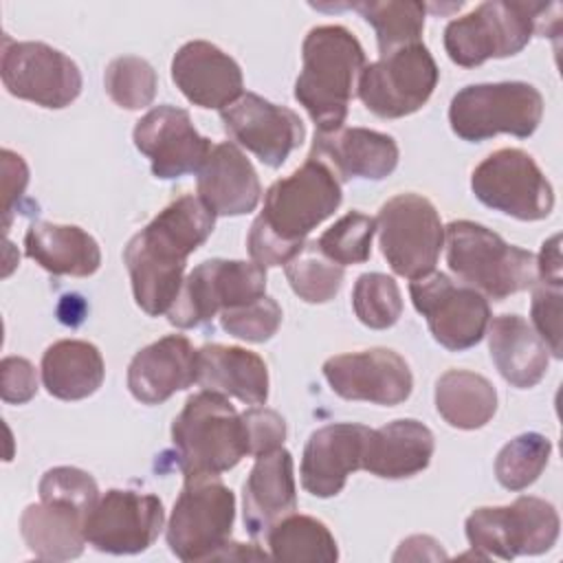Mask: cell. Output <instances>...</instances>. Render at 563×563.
I'll use <instances>...</instances> for the list:
<instances>
[{
    "label": "cell",
    "instance_id": "74e56055",
    "mask_svg": "<svg viewBox=\"0 0 563 563\" xmlns=\"http://www.w3.org/2000/svg\"><path fill=\"white\" fill-rule=\"evenodd\" d=\"M352 306L363 325L372 330L391 328L402 314L400 288L385 273H363L352 288Z\"/></svg>",
    "mask_w": 563,
    "mask_h": 563
},
{
    "label": "cell",
    "instance_id": "e0dca14e",
    "mask_svg": "<svg viewBox=\"0 0 563 563\" xmlns=\"http://www.w3.org/2000/svg\"><path fill=\"white\" fill-rule=\"evenodd\" d=\"M134 145L152 163V174L161 180H174L185 174H198L213 145L202 136L187 110L176 106H156L145 112L132 132Z\"/></svg>",
    "mask_w": 563,
    "mask_h": 563
},
{
    "label": "cell",
    "instance_id": "3957f363",
    "mask_svg": "<svg viewBox=\"0 0 563 563\" xmlns=\"http://www.w3.org/2000/svg\"><path fill=\"white\" fill-rule=\"evenodd\" d=\"M363 68L365 51L350 29L321 24L308 31L301 44L295 99L306 108L317 132L328 134L343 128Z\"/></svg>",
    "mask_w": 563,
    "mask_h": 563
},
{
    "label": "cell",
    "instance_id": "7dc6e473",
    "mask_svg": "<svg viewBox=\"0 0 563 563\" xmlns=\"http://www.w3.org/2000/svg\"><path fill=\"white\" fill-rule=\"evenodd\" d=\"M561 235L554 233L550 240L541 244V253L537 257V279L543 282H563L561 275Z\"/></svg>",
    "mask_w": 563,
    "mask_h": 563
},
{
    "label": "cell",
    "instance_id": "d4e9b609",
    "mask_svg": "<svg viewBox=\"0 0 563 563\" xmlns=\"http://www.w3.org/2000/svg\"><path fill=\"white\" fill-rule=\"evenodd\" d=\"M198 198L216 216H244L262 198V185L255 167L244 152L231 143L213 145L211 154L198 169Z\"/></svg>",
    "mask_w": 563,
    "mask_h": 563
},
{
    "label": "cell",
    "instance_id": "2e32d148",
    "mask_svg": "<svg viewBox=\"0 0 563 563\" xmlns=\"http://www.w3.org/2000/svg\"><path fill=\"white\" fill-rule=\"evenodd\" d=\"M163 521L165 512L156 495L110 488L86 517L84 537L99 552L136 554L158 539Z\"/></svg>",
    "mask_w": 563,
    "mask_h": 563
},
{
    "label": "cell",
    "instance_id": "ee69618b",
    "mask_svg": "<svg viewBox=\"0 0 563 563\" xmlns=\"http://www.w3.org/2000/svg\"><path fill=\"white\" fill-rule=\"evenodd\" d=\"M37 391V372L22 356H4L0 365V394L9 405L29 402Z\"/></svg>",
    "mask_w": 563,
    "mask_h": 563
},
{
    "label": "cell",
    "instance_id": "30bf717a",
    "mask_svg": "<svg viewBox=\"0 0 563 563\" xmlns=\"http://www.w3.org/2000/svg\"><path fill=\"white\" fill-rule=\"evenodd\" d=\"M376 231L380 253L396 275L420 279L433 273L444 246V227L429 198L413 191L389 198L376 216Z\"/></svg>",
    "mask_w": 563,
    "mask_h": 563
},
{
    "label": "cell",
    "instance_id": "60d3db41",
    "mask_svg": "<svg viewBox=\"0 0 563 563\" xmlns=\"http://www.w3.org/2000/svg\"><path fill=\"white\" fill-rule=\"evenodd\" d=\"M42 501H59L90 515L99 501V488L90 473L75 466L48 468L37 486Z\"/></svg>",
    "mask_w": 563,
    "mask_h": 563
},
{
    "label": "cell",
    "instance_id": "cb8c5ba5",
    "mask_svg": "<svg viewBox=\"0 0 563 563\" xmlns=\"http://www.w3.org/2000/svg\"><path fill=\"white\" fill-rule=\"evenodd\" d=\"M297 510L292 455L284 446L257 455L244 482L242 517L251 537L266 534L279 519Z\"/></svg>",
    "mask_w": 563,
    "mask_h": 563
},
{
    "label": "cell",
    "instance_id": "7bdbcfd3",
    "mask_svg": "<svg viewBox=\"0 0 563 563\" xmlns=\"http://www.w3.org/2000/svg\"><path fill=\"white\" fill-rule=\"evenodd\" d=\"M246 431L249 455L257 457L279 449L286 440V420L268 407H251L240 413Z\"/></svg>",
    "mask_w": 563,
    "mask_h": 563
},
{
    "label": "cell",
    "instance_id": "4dcf8cb0",
    "mask_svg": "<svg viewBox=\"0 0 563 563\" xmlns=\"http://www.w3.org/2000/svg\"><path fill=\"white\" fill-rule=\"evenodd\" d=\"M42 383L59 400L92 396L106 376L103 356L97 345L81 339H62L42 354Z\"/></svg>",
    "mask_w": 563,
    "mask_h": 563
},
{
    "label": "cell",
    "instance_id": "f6af8a7d",
    "mask_svg": "<svg viewBox=\"0 0 563 563\" xmlns=\"http://www.w3.org/2000/svg\"><path fill=\"white\" fill-rule=\"evenodd\" d=\"M29 183V167L24 158L11 150H2V213H4V229L9 227L13 205L22 198Z\"/></svg>",
    "mask_w": 563,
    "mask_h": 563
},
{
    "label": "cell",
    "instance_id": "9c48e42d",
    "mask_svg": "<svg viewBox=\"0 0 563 563\" xmlns=\"http://www.w3.org/2000/svg\"><path fill=\"white\" fill-rule=\"evenodd\" d=\"M556 508L532 495L517 497L508 506L475 508L464 523L475 552L510 561L519 554H543L559 539Z\"/></svg>",
    "mask_w": 563,
    "mask_h": 563
},
{
    "label": "cell",
    "instance_id": "7a4b0ae2",
    "mask_svg": "<svg viewBox=\"0 0 563 563\" xmlns=\"http://www.w3.org/2000/svg\"><path fill=\"white\" fill-rule=\"evenodd\" d=\"M343 200L341 183L319 158L308 156L290 176L275 180L264 196V209L253 220L246 246L262 268L286 266L306 244V238Z\"/></svg>",
    "mask_w": 563,
    "mask_h": 563
},
{
    "label": "cell",
    "instance_id": "4316f807",
    "mask_svg": "<svg viewBox=\"0 0 563 563\" xmlns=\"http://www.w3.org/2000/svg\"><path fill=\"white\" fill-rule=\"evenodd\" d=\"M433 449L435 440L429 427L413 418H400L369 429L361 468L385 479L411 477L429 466Z\"/></svg>",
    "mask_w": 563,
    "mask_h": 563
},
{
    "label": "cell",
    "instance_id": "5bb4252c",
    "mask_svg": "<svg viewBox=\"0 0 563 563\" xmlns=\"http://www.w3.org/2000/svg\"><path fill=\"white\" fill-rule=\"evenodd\" d=\"M409 295L442 347L462 352L484 339L490 306L479 290L455 284L444 273H429L420 279H411Z\"/></svg>",
    "mask_w": 563,
    "mask_h": 563
},
{
    "label": "cell",
    "instance_id": "b9f144b4",
    "mask_svg": "<svg viewBox=\"0 0 563 563\" xmlns=\"http://www.w3.org/2000/svg\"><path fill=\"white\" fill-rule=\"evenodd\" d=\"M563 282H543L537 279L532 284V303L530 317L534 332L545 343L548 352L554 358H561V312H563Z\"/></svg>",
    "mask_w": 563,
    "mask_h": 563
},
{
    "label": "cell",
    "instance_id": "8fae6325",
    "mask_svg": "<svg viewBox=\"0 0 563 563\" xmlns=\"http://www.w3.org/2000/svg\"><path fill=\"white\" fill-rule=\"evenodd\" d=\"M440 79L438 64L429 48L407 44L365 64L356 95L363 106L380 119H400L418 112L433 95Z\"/></svg>",
    "mask_w": 563,
    "mask_h": 563
},
{
    "label": "cell",
    "instance_id": "9a60e30c",
    "mask_svg": "<svg viewBox=\"0 0 563 563\" xmlns=\"http://www.w3.org/2000/svg\"><path fill=\"white\" fill-rule=\"evenodd\" d=\"M0 75L13 97L48 110L70 106L81 92L79 66L44 42H13L4 35Z\"/></svg>",
    "mask_w": 563,
    "mask_h": 563
},
{
    "label": "cell",
    "instance_id": "d6a6232c",
    "mask_svg": "<svg viewBox=\"0 0 563 563\" xmlns=\"http://www.w3.org/2000/svg\"><path fill=\"white\" fill-rule=\"evenodd\" d=\"M271 556L290 563H334L339 548L328 526L308 515H288L266 532Z\"/></svg>",
    "mask_w": 563,
    "mask_h": 563
},
{
    "label": "cell",
    "instance_id": "d590c367",
    "mask_svg": "<svg viewBox=\"0 0 563 563\" xmlns=\"http://www.w3.org/2000/svg\"><path fill=\"white\" fill-rule=\"evenodd\" d=\"M552 442L534 431L512 438L495 457V477L508 490H523L539 479L548 466Z\"/></svg>",
    "mask_w": 563,
    "mask_h": 563
},
{
    "label": "cell",
    "instance_id": "6da1fadb",
    "mask_svg": "<svg viewBox=\"0 0 563 563\" xmlns=\"http://www.w3.org/2000/svg\"><path fill=\"white\" fill-rule=\"evenodd\" d=\"M216 213L194 194L172 200L123 249L136 306L150 317L167 314L183 282L187 257L207 242Z\"/></svg>",
    "mask_w": 563,
    "mask_h": 563
},
{
    "label": "cell",
    "instance_id": "8992f818",
    "mask_svg": "<svg viewBox=\"0 0 563 563\" xmlns=\"http://www.w3.org/2000/svg\"><path fill=\"white\" fill-rule=\"evenodd\" d=\"M172 444L183 475H220L249 455L242 416L216 391H198L172 422Z\"/></svg>",
    "mask_w": 563,
    "mask_h": 563
},
{
    "label": "cell",
    "instance_id": "603a6c76",
    "mask_svg": "<svg viewBox=\"0 0 563 563\" xmlns=\"http://www.w3.org/2000/svg\"><path fill=\"white\" fill-rule=\"evenodd\" d=\"M196 352L183 334H167L134 354L128 389L143 405H161L196 383Z\"/></svg>",
    "mask_w": 563,
    "mask_h": 563
},
{
    "label": "cell",
    "instance_id": "d6986e66",
    "mask_svg": "<svg viewBox=\"0 0 563 563\" xmlns=\"http://www.w3.org/2000/svg\"><path fill=\"white\" fill-rule=\"evenodd\" d=\"M220 119L227 134L268 167L284 165L306 136L303 121L295 110L255 92H242L240 99L220 110Z\"/></svg>",
    "mask_w": 563,
    "mask_h": 563
},
{
    "label": "cell",
    "instance_id": "ba28073f",
    "mask_svg": "<svg viewBox=\"0 0 563 563\" xmlns=\"http://www.w3.org/2000/svg\"><path fill=\"white\" fill-rule=\"evenodd\" d=\"M543 117L541 92L526 81L471 84L457 90L449 106L451 130L471 143L512 134L528 139Z\"/></svg>",
    "mask_w": 563,
    "mask_h": 563
},
{
    "label": "cell",
    "instance_id": "83f0119b",
    "mask_svg": "<svg viewBox=\"0 0 563 563\" xmlns=\"http://www.w3.org/2000/svg\"><path fill=\"white\" fill-rule=\"evenodd\" d=\"M486 334L490 358L506 383L517 389H530L545 376L550 352L523 317H493L488 321Z\"/></svg>",
    "mask_w": 563,
    "mask_h": 563
},
{
    "label": "cell",
    "instance_id": "277c9868",
    "mask_svg": "<svg viewBox=\"0 0 563 563\" xmlns=\"http://www.w3.org/2000/svg\"><path fill=\"white\" fill-rule=\"evenodd\" d=\"M559 11L556 2H482L446 24L444 51L451 62L464 68L517 55L534 33L550 35L559 31Z\"/></svg>",
    "mask_w": 563,
    "mask_h": 563
},
{
    "label": "cell",
    "instance_id": "ffe728a7",
    "mask_svg": "<svg viewBox=\"0 0 563 563\" xmlns=\"http://www.w3.org/2000/svg\"><path fill=\"white\" fill-rule=\"evenodd\" d=\"M172 79L187 101L207 110H224L244 92L240 64L207 40H191L176 51Z\"/></svg>",
    "mask_w": 563,
    "mask_h": 563
},
{
    "label": "cell",
    "instance_id": "4fadbf2b",
    "mask_svg": "<svg viewBox=\"0 0 563 563\" xmlns=\"http://www.w3.org/2000/svg\"><path fill=\"white\" fill-rule=\"evenodd\" d=\"M475 198L517 220H543L552 213L554 189L534 158L519 147L488 154L471 174Z\"/></svg>",
    "mask_w": 563,
    "mask_h": 563
},
{
    "label": "cell",
    "instance_id": "ac0fdd59",
    "mask_svg": "<svg viewBox=\"0 0 563 563\" xmlns=\"http://www.w3.org/2000/svg\"><path fill=\"white\" fill-rule=\"evenodd\" d=\"M323 376L336 396L385 407L405 402L413 389L407 361L389 347L336 354L323 363Z\"/></svg>",
    "mask_w": 563,
    "mask_h": 563
},
{
    "label": "cell",
    "instance_id": "ab89813d",
    "mask_svg": "<svg viewBox=\"0 0 563 563\" xmlns=\"http://www.w3.org/2000/svg\"><path fill=\"white\" fill-rule=\"evenodd\" d=\"M282 323V308L279 303L264 295L251 303L229 308L220 312V325L231 336L251 341V343H264L268 341Z\"/></svg>",
    "mask_w": 563,
    "mask_h": 563
},
{
    "label": "cell",
    "instance_id": "e575fe53",
    "mask_svg": "<svg viewBox=\"0 0 563 563\" xmlns=\"http://www.w3.org/2000/svg\"><path fill=\"white\" fill-rule=\"evenodd\" d=\"M343 266L328 260L317 242H306L303 249L286 264V279L292 292L308 303H325L334 299L343 284Z\"/></svg>",
    "mask_w": 563,
    "mask_h": 563
},
{
    "label": "cell",
    "instance_id": "52a82bcc",
    "mask_svg": "<svg viewBox=\"0 0 563 563\" xmlns=\"http://www.w3.org/2000/svg\"><path fill=\"white\" fill-rule=\"evenodd\" d=\"M235 495L218 475H185L167 523V545L180 561H216L231 541Z\"/></svg>",
    "mask_w": 563,
    "mask_h": 563
},
{
    "label": "cell",
    "instance_id": "1f68e13d",
    "mask_svg": "<svg viewBox=\"0 0 563 563\" xmlns=\"http://www.w3.org/2000/svg\"><path fill=\"white\" fill-rule=\"evenodd\" d=\"M435 409L455 429H479L497 411V391L482 374L449 369L435 383Z\"/></svg>",
    "mask_w": 563,
    "mask_h": 563
},
{
    "label": "cell",
    "instance_id": "7402d4cb",
    "mask_svg": "<svg viewBox=\"0 0 563 563\" xmlns=\"http://www.w3.org/2000/svg\"><path fill=\"white\" fill-rule=\"evenodd\" d=\"M308 156L323 161L336 178L383 180L398 165V145L394 136L367 128H341L336 132L314 134Z\"/></svg>",
    "mask_w": 563,
    "mask_h": 563
},
{
    "label": "cell",
    "instance_id": "8d00e7d4",
    "mask_svg": "<svg viewBox=\"0 0 563 563\" xmlns=\"http://www.w3.org/2000/svg\"><path fill=\"white\" fill-rule=\"evenodd\" d=\"M103 86L119 108L141 110L154 101L158 79L152 64L143 57L121 55L106 66Z\"/></svg>",
    "mask_w": 563,
    "mask_h": 563
},
{
    "label": "cell",
    "instance_id": "836d02e7",
    "mask_svg": "<svg viewBox=\"0 0 563 563\" xmlns=\"http://www.w3.org/2000/svg\"><path fill=\"white\" fill-rule=\"evenodd\" d=\"M356 9L376 31V42L380 55L418 44L424 29L427 4L416 0H387V2H354L345 4Z\"/></svg>",
    "mask_w": 563,
    "mask_h": 563
},
{
    "label": "cell",
    "instance_id": "5b68a950",
    "mask_svg": "<svg viewBox=\"0 0 563 563\" xmlns=\"http://www.w3.org/2000/svg\"><path fill=\"white\" fill-rule=\"evenodd\" d=\"M444 246L451 273L493 301H504L537 282L534 253L508 244L484 224L471 220L449 222L444 227Z\"/></svg>",
    "mask_w": 563,
    "mask_h": 563
},
{
    "label": "cell",
    "instance_id": "bcb514c9",
    "mask_svg": "<svg viewBox=\"0 0 563 563\" xmlns=\"http://www.w3.org/2000/svg\"><path fill=\"white\" fill-rule=\"evenodd\" d=\"M444 561L449 559V554L442 550V545L427 534H413L409 539H405L396 554L394 561Z\"/></svg>",
    "mask_w": 563,
    "mask_h": 563
},
{
    "label": "cell",
    "instance_id": "7c38bea8",
    "mask_svg": "<svg viewBox=\"0 0 563 563\" xmlns=\"http://www.w3.org/2000/svg\"><path fill=\"white\" fill-rule=\"evenodd\" d=\"M266 295V271L255 262L205 260L183 282L167 312L172 325L187 330L211 321L218 312L251 303Z\"/></svg>",
    "mask_w": 563,
    "mask_h": 563
},
{
    "label": "cell",
    "instance_id": "f35d334b",
    "mask_svg": "<svg viewBox=\"0 0 563 563\" xmlns=\"http://www.w3.org/2000/svg\"><path fill=\"white\" fill-rule=\"evenodd\" d=\"M376 233V218L350 211L325 229L317 242L319 251L339 266L363 264L372 255V238Z\"/></svg>",
    "mask_w": 563,
    "mask_h": 563
},
{
    "label": "cell",
    "instance_id": "f1b7e54d",
    "mask_svg": "<svg viewBox=\"0 0 563 563\" xmlns=\"http://www.w3.org/2000/svg\"><path fill=\"white\" fill-rule=\"evenodd\" d=\"M24 251L53 275L88 277L101 266L97 240L75 224L33 222L24 233Z\"/></svg>",
    "mask_w": 563,
    "mask_h": 563
},
{
    "label": "cell",
    "instance_id": "44dd1931",
    "mask_svg": "<svg viewBox=\"0 0 563 563\" xmlns=\"http://www.w3.org/2000/svg\"><path fill=\"white\" fill-rule=\"evenodd\" d=\"M369 427L354 422L325 424L310 433L301 455V486L328 499L343 490L347 475L361 468Z\"/></svg>",
    "mask_w": 563,
    "mask_h": 563
},
{
    "label": "cell",
    "instance_id": "f546056e",
    "mask_svg": "<svg viewBox=\"0 0 563 563\" xmlns=\"http://www.w3.org/2000/svg\"><path fill=\"white\" fill-rule=\"evenodd\" d=\"M86 512L59 501H42L24 508L20 534L26 548L42 561H68L84 552Z\"/></svg>",
    "mask_w": 563,
    "mask_h": 563
},
{
    "label": "cell",
    "instance_id": "484cf974",
    "mask_svg": "<svg viewBox=\"0 0 563 563\" xmlns=\"http://www.w3.org/2000/svg\"><path fill=\"white\" fill-rule=\"evenodd\" d=\"M196 383L246 405H264L268 398V367L246 347L207 343L196 352Z\"/></svg>",
    "mask_w": 563,
    "mask_h": 563
}]
</instances>
